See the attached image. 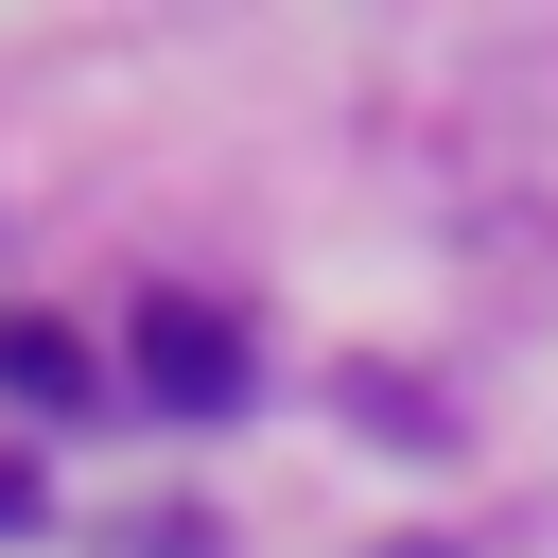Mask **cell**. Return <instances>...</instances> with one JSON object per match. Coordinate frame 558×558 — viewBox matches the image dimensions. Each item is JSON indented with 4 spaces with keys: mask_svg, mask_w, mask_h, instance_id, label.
Wrapping results in <instances>:
<instances>
[{
    "mask_svg": "<svg viewBox=\"0 0 558 558\" xmlns=\"http://www.w3.org/2000/svg\"><path fill=\"white\" fill-rule=\"evenodd\" d=\"M122 349H140V401H157V418H227V401H244V314H209V296H174V279L140 296Z\"/></svg>",
    "mask_w": 558,
    "mask_h": 558,
    "instance_id": "1",
    "label": "cell"
},
{
    "mask_svg": "<svg viewBox=\"0 0 558 558\" xmlns=\"http://www.w3.org/2000/svg\"><path fill=\"white\" fill-rule=\"evenodd\" d=\"M0 384H17L35 418H87V384H105V366H87V331H70V314H0Z\"/></svg>",
    "mask_w": 558,
    "mask_h": 558,
    "instance_id": "2",
    "label": "cell"
},
{
    "mask_svg": "<svg viewBox=\"0 0 558 558\" xmlns=\"http://www.w3.org/2000/svg\"><path fill=\"white\" fill-rule=\"evenodd\" d=\"M0 523H35V471H17V453H0Z\"/></svg>",
    "mask_w": 558,
    "mask_h": 558,
    "instance_id": "3",
    "label": "cell"
}]
</instances>
